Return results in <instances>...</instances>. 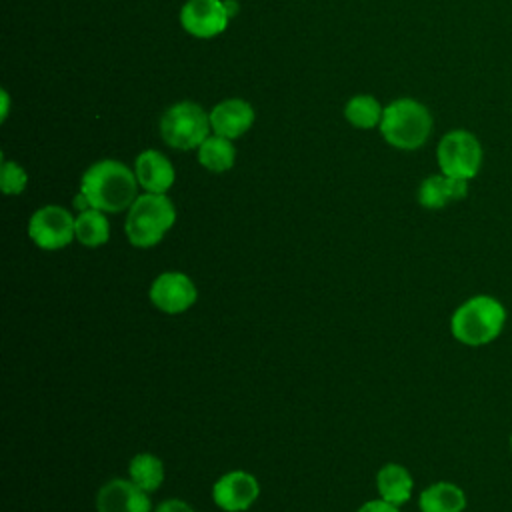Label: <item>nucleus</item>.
Returning a JSON list of instances; mask_svg holds the SVG:
<instances>
[{
	"label": "nucleus",
	"instance_id": "13",
	"mask_svg": "<svg viewBox=\"0 0 512 512\" xmlns=\"http://www.w3.org/2000/svg\"><path fill=\"white\" fill-rule=\"evenodd\" d=\"M134 174L140 188H144V192L154 194H166L176 180V170L172 162L160 150L154 148H148L136 156Z\"/></svg>",
	"mask_w": 512,
	"mask_h": 512
},
{
	"label": "nucleus",
	"instance_id": "2",
	"mask_svg": "<svg viewBox=\"0 0 512 512\" xmlns=\"http://www.w3.org/2000/svg\"><path fill=\"white\" fill-rule=\"evenodd\" d=\"M506 306L490 294H474L450 316V334L464 346L480 348L494 342L506 326Z\"/></svg>",
	"mask_w": 512,
	"mask_h": 512
},
{
	"label": "nucleus",
	"instance_id": "19",
	"mask_svg": "<svg viewBox=\"0 0 512 512\" xmlns=\"http://www.w3.org/2000/svg\"><path fill=\"white\" fill-rule=\"evenodd\" d=\"M128 478L146 492H154L164 482V464L152 452H138L128 462Z\"/></svg>",
	"mask_w": 512,
	"mask_h": 512
},
{
	"label": "nucleus",
	"instance_id": "18",
	"mask_svg": "<svg viewBox=\"0 0 512 512\" xmlns=\"http://www.w3.org/2000/svg\"><path fill=\"white\" fill-rule=\"evenodd\" d=\"M198 162L210 172H226L236 162V148L232 140L212 134L198 146Z\"/></svg>",
	"mask_w": 512,
	"mask_h": 512
},
{
	"label": "nucleus",
	"instance_id": "23",
	"mask_svg": "<svg viewBox=\"0 0 512 512\" xmlns=\"http://www.w3.org/2000/svg\"><path fill=\"white\" fill-rule=\"evenodd\" d=\"M356 512H400V506H394L382 498H376V500L364 502Z\"/></svg>",
	"mask_w": 512,
	"mask_h": 512
},
{
	"label": "nucleus",
	"instance_id": "11",
	"mask_svg": "<svg viewBox=\"0 0 512 512\" xmlns=\"http://www.w3.org/2000/svg\"><path fill=\"white\" fill-rule=\"evenodd\" d=\"M148 494L130 478H112L96 494V512H154Z\"/></svg>",
	"mask_w": 512,
	"mask_h": 512
},
{
	"label": "nucleus",
	"instance_id": "21",
	"mask_svg": "<svg viewBox=\"0 0 512 512\" xmlns=\"http://www.w3.org/2000/svg\"><path fill=\"white\" fill-rule=\"evenodd\" d=\"M28 184L26 170L14 160H2L0 166V188L6 196H18Z\"/></svg>",
	"mask_w": 512,
	"mask_h": 512
},
{
	"label": "nucleus",
	"instance_id": "9",
	"mask_svg": "<svg viewBox=\"0 0 512 512\" xmlns=\"http://www.w3.org/2000/svg\"><path fill=\"white\" fill-rule=\"evenodd\" d=\"M260 496L256 476L246 470H230L222 474L212 486V500L224 512H244Z\"/></svg>",
	"mask_w": 512,
	"mask_h": 512
},
{
	"label": "nucleus",
	"instance_id": "25",
	"mask_svg": "<svg viewBox=\"0 0 512 512\" xmlns=\"http://www.w3.org/2000/svg\"><path fill=\"white\" fill-rule=\"evenodd\" d=\"M0 98H2V112H0V120L4 122L6 116H8V106H10V98H8V92L2 90L0 92Z\"/></svg>",
	"mask_w": 512,
	"mask_h": 512
},
{
	"label": "nucleus",
	"instance_id": "27",
	"mask_svg": "<svg viewBox=\"0 0 512 512\" xmlns=\"http://www.w3.org/2000/svg\"><path fill=\"white\" fill-rule=\"evenodd\" d=\"M510 452H512V430H510Z\"/></svg>",
	"mask_w": 512,
	"mask_h": 512
},
{
	"label": "nucleus",
	"instance_id": "24",
	"mask_svg": "<svg viewBox=\"0 0 512 512\" xmlns=\"http://www.w3.org/2000/svg\"><path fill=\"white\" fill-rule=\"evenodd\" d=\"M74 208H76L78 212H82V210H88V208H92V206H90L88 198H86L82 192H78V194L74 196Z\"/></svg>",
	"mask_w": 512,
	"mask_h": 512
},
{
	"label": "nucleus",
	"instance_id": "4",
	"mask_svg": "<svg viewBox=\"0 0 512 512\" xmlns=\"http://www.w3.org/2000/svg\"><path fill=\"white\" fill-rule=\"evenodd\" d=\"M378 128L392 148L416 150L432 134V114L414 98H398L384 106Z\"/></svg>",
	"mask_w": 512,
	"mask_h": 512
},
{
	"label": "nucleus",
	"instance_id": "5",
	"mask_svg": "<svg viewBox=\"0 0 512 512\" xmlns=\"http://www.w3.org/2000/svg\"><path fill=\"white\" fill-rule=\"evenodd\" d=\"M210 130V112L190 100L168 106L160 118V136L176 150L198 148L210 136Z\"/></svg>",
	"mask_w": 512,
	"mask_h": 512
},
{
	"label": "nucleus",
	"instance_id": "16",
	"mask_svg": "<svg viewBox=\"0 0 512 512\" xmlns=\"http://www.w3.org/2000/svg\"><path fill=\"white\" fill-rule=\"evenodd\" d=\"M466 502L464 490L448 480L426 486L418 496L420 512H464Z\"/></svg>",
	"mask_w": 512,
	"mask_h": 512
},
{
	"label": "nucleus",
	"instance_id": "7",
	"mask_svg": "<svg viewBox=\"0 0 512 512\" xmlns=\"http://www.w3.org/2000/svg\"><path fill=\"white\" fill-rule=\"evenodd\" d=\"M74 222L76 216H72L64 206L46 204L30 216L28 238L40 250H62L76 240Z\"/></svg>",
	"mask_w": 512,
	"mask_h": 512
},
{
	"label": "nucleus",
	"instance_id": "26",
	"mask_svg": "<svg viewBox=\"0 0 512 512\" xmlns=\"http://www.w3.org/2000/svg\"><path fill=\"white\" fill-rule=\"evenodd\" d=\"M222 2H224V8H226L228 16L234 18L238 14V10H240V4L236 0H222Z\"/></svg>",
	"mask_w": 512,
	"mask_h": 512
},
{
	"label": "nucleus",
	"instance_id": "10",
	"mask_svg": "<svg viewBox=\"0 0 512 512\" xmlns=\"http://www.w3.org/2000/svg\"><path fill=\"white\" fill-rule=\"evenodd\" d=\"M228 22L222 0H188L180 10L182 28L194 38H214L228 28Z\"/></svg>",
	"mask_w": 512,
	"mask_h": 512
},
{
	"label": "nucleus",
	"instance_id": "12",
	"mask_svg": "<svg viewBox=\"0 0 512 512\" xmlns=\"http://www.w3.org/2000/svg\"><path fill=\"white\" fill-rule=\"evenodd\" d=\"M254 118H256V112L252 104L242 98H226L210 110L212 132L228 140H234L246 134L252 128Z\"/></svg>",
	"mask_w": 512,
	"mask_h": 512
},
{
	"label": "nucleus",
	"instance_id": "8",
	"mask_svg": "<svg viewBox=\"0 0 512 512\" xmlns=\"http://www.w3.org/2000/svg\"><path fill=\"white\" fill-rule=\"evenodd\" d=\"M148 298L152 306L164 314H182L196 304L198 288L188 274L166 270L152 280Z\"/></svg>",
	"mask_w": 512,
	"mask_h": 512
},
{
	"label": "nucleus",
	"instance_id": "14",
	"mask_svg": "<svg viewBox=\"0 0 512 512\" xmlns=\"http://www.w3.org/2000/svg\"><path fill=\"white\" fill-rule=\"evenodd\" d=\"M468 194V180L446 174H430L418 186V204L428 210H440L450 202L464 200Z\"/></svg>",
	"mask_w": 512,
	"mask_h": 512
},
{
	"label": "nucleus",
	"instance_id": "6",
	"mask_svg": "<svg viewBox=\"0 0 512 512\" xmlns=\"http://www.w3.org/2000/svg\"><path fill=\"white\" fill-rule=\"evenodd\" d=\"M436 160L442 174L472 180L482 166V144L464 128L450 130L442 136L436 148Z\"/></svg>",
	"mask_w": 512,
	"mask_h": 512
},
{
	"label": "nucleus",
	"instance_id": "3",
	"mask_svg": "<svg viewBox=\"0 0 512 512\" xmlns=\"http://www.w3.org/2000/svg\"><path fill=\"white\" fill-rule=\"evenodd\" d=\"M174 222V202L166 194L144 192L128 208L124 234L134 248H152L168 234Z\"/></svg>",
	"mask_w": 512,
	"mask_h": 512
},
{
	"label": "nucleus",
	"instance_id": "20",
	"mask_svg": "<svg viewBox=\"0 0 512 512\" xmlns=\"http://www.w3.org/2000/svg\"><path fill=\"white\" fill-rule=\"evenodd\" d=\"M382 104L370 96V94H356L352 96L346 106H344V116L346 120L356 126V128H362V130H368V128H376L380 126V120H382Z\"/></svg>",
	"mask_w": 512,
	"mask_h": 512
},
{
	"label": "nucleus",
	"instance_id": "17",
	"mask_svg": "<svg viewBox=\"0 0 512 512\" xmlns=\"http://www.w3.org/2000/svg\"><path fill=\"white\" fill-rule=\"evenodd\" d=\"M76 240L86 248H98L108 242L110 238V222L106 218V212L98 208H88L76 214L74 222Z\"/></svg>",
	"mask_w": 512,
	"mask_h": 512
},
{
	"label": "nucleus",
	"instance_id": "15",
	"mask_svg": "<svg viewBox=\"0 0 512 512\" xmlns=\"http://www.w3.org/2000/svg\"><path fill=\"white\" fill-rule=\"evenodd\" d=\"M376 490H378V498L394 506H402L412 498L414 478L406 466L388 462L376 474Z\"/></svg>",
	"mask_w": 512,
	"mask_h": 512
},
{
	"label": "nucleus",
	"instance_id": "1",
	"mask_svg": "<svg viewBox=\"0 0 512 512\" xmlns=\"http://www.w3.org/2000/svg\"><path fill=\"white\" fill-rule=\"evenodd\" d=\"M138 180L134 170L114 158H102L86 168L80 178V192L92 208L106 214L128 210L138 198Z\"/></svg>",
	"mask_w": 512,
	"mask_h": 512
},
{
	"label": "nucleus",
	"instance_id": "22",
	"mask_svg": "<svg viewBox=\"0 0 512 512\" xmlns=\"http://www.w3.org/2000/svg\"><path fill=\"white\" fill-rule=\"evenodd\" d=\"M154 512H196V510L180 498H166L154 508Z\"/></svg>",
	"mask_w": 512,
	"mask_h": 512
}]
</instances>
